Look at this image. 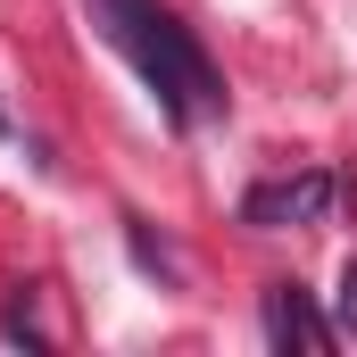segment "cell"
I'll return each mask as SVG.
<instances>
[{
  "label": "cell",
  "instance_id": "obj_1",
  "mask_svg": "<svg viewBox=\"0 0 357 357\" xmlns=\"http://www.w3.org/2000/svg\"><path fill=\"white\" fill-rule=\"evenodd\" d=\"M91 8V33L150 84L158 116L167 125H199V116H225V75L208 67V50L191 42L167 0H84Z\"/></svg>",
  "mask_w": 357,
  "mask_h": 357
},
{
  "label": "cell",
  "instance_id": "obj_2",
  "mask_svg": "<svg viewBox=\"0 0 357 357\" xmlns=\"http://www.w3.org/2000/svg\"><path fill=\"white\" fill-rule=\"evenodd\" d=\"M333 208H341V175H333V167H299V175L258 183V191L241 199V225H258V233H291V225H324Z\"/></svg>",
  "mask_w": 357,
  "mask_h": 357
},
{
  "label": "cell",
  "instance_id": "obj_3",
  "mask_svg": "<svg viewBox=\"0 0 357 357\" xmlns=\"http://www.w3.org/2000/svg\"><path fill=\"white\" fill-rule=\"evenodd\" d=\"M266 341H274V349H299V357H307V349H333L341 333L316 316V299H307L299 282H274V291H266Z\"/></svg>",
  "mask_w": 357,
  "mask_h": 357
},
{
  "label": "cell",
  "instance_id": "obj_4",
  "mask_svg": "<svg viewBox=\"0 0 357 357\" xmlns=\"http://www.w3.org/2000/svg\"><path fill=\"white\" fill-rule=\"evenodd\" d=\"M333 333H341V341H357V258L341 266V316H333Z\"/></svg>",
  "mask_w": 357,
  "mask_h": 357
},
{
  "label": "cell",
  "instance_id": "obj_5",
  "mask_svg": "<svg viewBox=\"0 0 357 357\" xmlns=\"http://www.w3.org/2000/svg\"><path fill=\"white\" fill-rule=\"evenodd\" d=\"M0 133H8V116H0Z\"/></svg>",
  "mask_w": 357,
  "mask_h": 357
}]
</instances>
